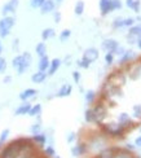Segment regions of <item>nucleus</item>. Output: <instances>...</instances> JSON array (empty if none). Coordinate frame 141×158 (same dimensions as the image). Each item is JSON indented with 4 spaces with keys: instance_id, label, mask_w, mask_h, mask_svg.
Returning <instances> with one entry per match:
<instances>
[{
    "instance_id": "nucleus-6",
    "label": "nucleus",
    "mask_w": 141,
    "mask_h": 158,
    "mask_svg": "<svg viewBox=\"0 0 141 158\" xmlns=\"http://www.w3.org/2000/svg\"><path fill=\"white\" fill-rule=\"evenodd\" d=\"M18 4H19V0H9L8 3L3 5L2 15L3 16H9L10 13H15L18 8Z\"/></svg>"
},
{
    "instance_id": "nucleus-8",
    "label": "nucleus",
    "mask_w": 141,
    "mask_h": 158,
    "mask_svg": "<svg viewBox=\"0 0 141 158\" xmlns=\"http://www.w3.org/2000/svg\"><path fill=\"white\" fill-rule=\"evenodd\" d=\"M55 8H56V3L53 0H45L43 5L40 6V13L42 15H48V13L55 12Z\"/></svg>"
},
{
    "instance_id": "nucleus-11",
    "label": "nucleus",
    "mask_w": 141,
    "mask_h": 158,
    "mask_svg": "<svg viewBox=\"0 0 141 158\" xmlns=\"http://www.w3.org/2000/svg\"><path fill=\"white\" fill-rule=\"evenodd\" d=\"M60 66H61V60H60V58H53L49 64L48 70H47L48 71V75H53L60 69Z\"/></svg>"
},
{
    "instance_id": "nucleus-37",
    "label": "nucleus",
    "mask_w": 141,
    "mask_h": 158,
    "mask_svg": "<svg viewBox=\"0 0 141 158\" xmlns=\"http://www.w3.org/2000/svg\"><path fill=\"white\" fill-rule=\"evenodd\" d=\"M45 154L48 156V157H55L56 156V152H55V149H53L52 147H48L45 149Z\"/></svg>"
},
{
    "instance_id": "nucleus-29",
    "label": "nucleus",
    "mask_w": 141,
    "mask_h": 158,
    "mask_svg": "<svg viewBox=\"0 0 141 158\" xmlns=\"http://www.w3.org/2000/svg\"><path fill=\"white\" fill-rule=\"evenodd\" d=\"M45 0H30V5L32 8H40Z\"/></svg>"
},
{
    "instance_id": "nucleus-43",
    "label": "nucleus",
    "mask_w": 141,
    "mask_h": 158,
    "mask_svg": "<svg viewBox=\"0 0 141 158\" xmlns=\"http://www.w3.org/2000/svg\"><path fill=\"white\" fill-rule=\"evenodd\" d=\"M74 139H75V134H70V136L68 137V141H69V143H71Z\"/></svg>"
},
{
    "instance_id": "nucleus-28",
    "label": "nucleus",
    "mask_w": 141,
    "mask_h": 158,
    "mask_svg": "<svg viewBox=\"0 0 141 158\" xmlns=\"http://www.w3.org/2000/svg\"><path fill=\"white\" fill-rule=\"evenodd\" d=\"M95 97H96V94L93 91H88L85 94V100H87V102H93V100H95Z\"/></svg>"
},
{
    "instance_id": "nucleus-47",
    "label": "nucleus",
    "mask_w": 141,
    "mask_h": 158,
    "mask_svg": "<svg viewBox=\"0 0 141 158\" xmlns=\"http://www.w3.org/2000/svg\"><path fill=\"white\" fill-rule=\"evenodd\" d=\"M58 2H62V0H58Z\"/></svg>"
},
{
    "instance_id": "nucleus-21",
    "label": "nucleus",
    "mask_w": 141,
    "mask_h": 158,
    "mask_svg": "<svg viewBox=\"0 0 141 158\" xmlns=\"http://www.w3.org/2000/svg\"><path fill=\"white\" fill-rule=\"evenodd\" d=\"M130 35L131 36H136L137 39L141 38V23L137 26H133V27L130 29Z\"/></svg>"
},
{
    "instance_id": "nucleus-9",
    "label": "nucleus",
    "mask_w": 141,
    "mask_h": 158,
    "mask_svg": "<svg viewBox=\"0 0 141 158\" xmlns=\"http://www.w3.org/2000/svg\"><path fill=\"white\" fill-rule=\"evenodd\" d=\"M118 43L115 40H113V39H107V40H105L102 43V49L105 52H107V53H114L115 52V49L118 48Z\"/></svg>"
},
{
    "instance_id": "nucleus-31",
    "label": "nucleus",
    "mask_w": 141,
    "mask_h": 158,
    "mask_svg": "<svg viewBox=\"0 0 141 158\" xmlns=\"http://www.w3.org/2000/svg\"><path fill=\"white\" fill-rule=\"evenodd\" d=\"M40 130H42V127H40V124H38V123L32 124L31 128H30V131H31V134H32V135L39 134V132H40Z\"/></svg>"
},
{
    "instance_id": "nucleus-42",
    "label": "nucleus",
    "mask_w": 141,
    "mask_h": 158,
    "mask_svg": "<svg viewBox=\"0 0 141 158\" xmlns=\"http://www.w3.org/2000/svg\"><path fill=\"white\" fill-rule=\"evenodd\" d=\"M135 145L141 147V135H140L139 137H136V140H135Z\"/></svg>"
},
{
    "instance_id": "nucleus-27",
    "label": "nucleus",
    "mask_w": 141,
    "mask_h": 158,
    "mask_svg": "<svg viewBox=\"0 0 141 158\" xmlns=\"http://www.w3.org/2000/svg\"><path fill=\"white\" fill-rule=\"evenodd\" d=\"M21 61H22V55H18V56H16V57L12 60V66L17 69V68L19 66V64H21Z\"/></svg>"
},
{
    "instance_id": "nucleus-14",
    "label": "nucleus",
    "mask_w": 141,
    "mask_h": 158,
    "mask_svg": "<svg viewBox=\"0 0 141 158\" xmlns=\"http://www.w3.org/2000/svg\"><path fill=\"white\" fill-rule=\"evenodd\" d=\"M45 78H47V73H45V71H40V70H39L38 73L32 74L31 81H32V83L40 84V83H43V82L45 81Z\"/></svg>"
},
{
    "instance_id": "nucleus-44",
    "label": "nucleus",
    "mask_w": 141,
    "mask_h": 158,
    "mask_svg": "<svg viewBox=\"0 0 141 158\" xmlns=\"http://www.w3.org/2000/svg\"><path fill=\"white\" fill-rule=\"evenodd\" d=\"M10 81H12V77H5V78H4V83H5V84H8Z\"/></svg>"
},
{
    "instance_id": "nucleus-34",
    "label": "nucleus",
    "mask_w": 141,
    "mask_h": 158,
    "mask_svg": "<svg viewBox=\"0 0 141 158\" xmlns=\"http://www.w3.org/2000/svg\"><path fill=\"white\" fill-rule=\"evenodd\" d=\"M85 121L92 123L93 122V113H92V109H88L85 111Z\"/></svg>"
},
{
    "instance_id": "nucleus-32",
    "label": "nucleus",
    "mask_w": 141,
    "mask_h": 158,
    "mask_svg": "<svg viewBox=\"0 0 141 158\" xmlns=\"http://www.w3.org/2000/svg\"><path fill=\"white\" fill-rule=\"evenodd\" d=\"M123 21H124L123 18H115V21L113 22V26H114V27H124Z\"/></svg>"
},
{
    "instance_id": "nucleus-26",
    "label": "nucleus",
    "mask_w": 141,
    "mask_h": 158,
    "mask_svg": "<svg viewBox=\"0 0 141 158\" xmlns=\"http://www.w3.org/2000/svg\"><path fill=\"white\" fill-rule=\"evenodd\" d=\"M70 35H71V31L69 29H66V30H64L61 32V34H60V40H61V42H66L70 38Z\"/></svg>"
},
{
    "instance_id": "nucleus-30",
    "label": "nucleus",
    "mask_w": 141,
    "mask_h": 158,
    "mask_svg": "<svg viewBox=\"0 0 141 158\" xmlns=\"http://www.w3.org/2000/svg\"><path fill=\"white\" fill-rule=\"evenodd\" d=\"M5 70H6V60L4 57L0 56V74L5 73Z\"/></svg>"
},
{
    "instance_id": "nucleus-45",
    "label": "nucleus",
    "mask_w": 141,
    "mask_h": 158,
    "mask_svg": "<svg viewBox=\"0 0 141 158\" xmlns=\"http://www.w3.org/2000/svg\"><path fill=\"white\" fill-rule=\"evenodd\" d=\"M137 45H139V48L141 49V38H139V39H137Z\"/></svg>"
},
{
    "instance_id": "nucleus-1",
    "label": "nucleus",
    "mask_w": 141,
    "mask_h": 158,
    "mask_svg": "<svg viewBox=\"0 0 141 158\" xmlns=\"http://www.w3.org/2000/svg\"><path fill=\"white\" fill-rule=\"evenodd\" d=\"M16 18L13 16H4L0 19V38H6L9 35L10 29L15 26Z\"/></svg>"
},
{
    "instance_id": "nucleus-5",
    "label": "nucleus",
    "mask_w": 141,
    "mask_h": 158,
    "mask_svg": "<svg viewBox=\"0 0 141 158\" xmlns=\"http://www.w3.org/2000/svg\"><path fill=\"white\" fill-rule=\"evenodd\" d=\"M31 61H32V57H31V55L29 53V52H25V53H22V61H21V64H19V66L17 68L18 75L23 74L25 71L30 68Z\"/></svg>"
},
{
    "instance_id": "nucleus-19",
    "label": "nucleus",
    "mask_w": 141,
    "mask_h": 158,
    "mask_svg": "<svg viewBox=\"0 0 141 158\" xmlns=\"http://www.w3.org/2000/svg\"><path fill=\"white\" fill-rule=\"evenodd\" d=\"M74 12H75L77 16H82L84 12V2L83 0H78L75 6H74Z\"/></svg>"
},
{
    "instance_id": "nucleus-23",
    "label": "nucleus",
    "mask_w": 141,
    "mask_h": 158,
    "mask_svg": "<svg viewBox=\"0 0 141 158\" xmlns=\"http://www.w3.org/2000/svg\"><path fill=\"white\" fill-rule=\"evenodd\" d=\"M53 36H55V30H53V29H45V30H43V32H42L43 40H48V39H51V38H53Z\"/></svg>"
},
{
    "instance_id": "nucleus-39",
    "label": "nucleus",
    "mask_w": 141,
    "mask_h": 158,
    "mask_svg": "<svg viewBox=\"0 0 141 158\" xmlns=\"http://www.w3.org/2000/svg\"><path fill=\"white\" fill-rule=\"evenodd\" d=\"M123 23H124V26H132L133 23H135V19L133 18H126L123 21Z\"/></svg>"
},
{
    "instance_id": "nucleus-38",
    "label": "nucleus",
    "mask_w": 141,
    "mask_h": 158,
    "mask_svg": "<svg viewBox=\"0 0 141 158\" xmlns=\"http://www.w3.org/2000/svg\"><path fill=\"white\" fill-rule=\"evenodd\" d=\"M113 60H114V57H113V53H106L105 55V61L106 64H113Z\"/></svg>"
},
{
    "instance_id": "nucleus-18",
    "label": "nucleus",
    "mask_w": 141,
    "mask_h": 158,
    "mask_svg": "<svg viewBox=\"0 0 141 158\" xmlns=\"http://www.w3.org/2000/svg\"><path fill=\"white\" fill-rule=\"evenodd\" d=\"M32 140H34L35 143H38L40 147H43L44 144H45V141H47V136L44 134H42V132H39V134L32 136Z\"/></svg>"
},
{
    "instance_id": "nucleus-7",
    "label": "nucleus",
    "mask_w": 141,
    "mask_h": 158,
    "mask_svg": "<svg viewBox=\"0 0 141 158\" xmlns=\"http://www.w3.org/2000/svg\"><path fill=\"white\" fill-rule=\"evenodd\" d=\"M82 58H83V60H85V61H88L89 64L95 62L97 58H98V51L96 48H88V49H85Z\"/></svg>"
},
{
    "instance_id": "nucleus-40",
    "label": "nucleus",
    "mask_w": 141,
    "mask_h": 158,
    "mask_svg": "<svg viewBox=\"0 0 141 158\" xmlns=\"http://www.w3.org/2000/svg\"><path fill=\"white\" fill-rule=\"evenodd\" d=\"M53 17H55V21L57 23L61 21V13H60V12H53Z\"/></svg>"
},
{
    "instance_id": "nucleus-33",
    "label": "nucleus",
    "mask_w": 141,
    "mask_h": 158,
    "mask_svg": "<svg viewBox=\"0 0 141 158\" xmlns=\"http://www.w3.org/2000/svg\"><path fill=\"white\" fill-rule=\"evenodd\" d=\"M100 158H114V153L113 150H105L100 154Z\"/></svg>"
},
{
    "instance_id": "nucleus-17",
    "label": "nucleus",
    "mask_w": 141,
    "mask_h": 158,
    "mask_svg": "<svg viewBox=\"0 0 141 158\" xmlns=\"http://www.w3.org/2000/svg\"><path fill=\"white\" fill-rule=\"evenodd\" d=\"M35 52L39 57H43L47 55V45L44 42H40L39 44H36V48H35Z\"/></svg>"
},
{
    "instance_id": "nucleus-25",
    "label": "nucleus",
    "mask_w": 141,
    "mask_h": 158,
    "mask_svg": "<svg viewBox=\"0 0 141 158\" xmlns=\"http://www.w3.org/2000/svg\"><path fill=\"white\" fill-rule=\"evenodd\" d=\"M8 136H9V130L8 128L3 130L2 134H0V148L4 145V143L6 141V139H8Z\"/></svg>"
},
{
    "instance_id": "nucleus-35",
    "label": "nucleus",
    "mask_w": 141,
    "mask_h": 158,
    "mask_svg": "<svg viewBox=\"0 0 141 158\" xmlns=\"http://www.w3.org/2000/svg\"><path fill=\"white\" fill-rule=\"evenodd\" d=\"M77 64H78V66H80V68H83V69H88V68H89V65H91V64H89L88 61H85V60H83V58H82V60H79V61H78Z\"/></svg>"
},
{
    "instance_id": "nucleus-4",
    "label": "nucleus",
    "mask_w": 141,
    "mask_h": 158,
    "mask_svg": "<svg viewBox=\"0 0 141 158\" xmlns=\"http://www.w3.org/2000/svg\"><path fill=\"white\" fill-rule=\"evenodd\" d=\"M92 113H93V122L101 123L106 118V108L102 104H97L96 106L92 109Z\"/></svg>"
},
{
    "instance_id": "nucleus-3",
    "label": "nucleus",
    "mask_w": 141,
    "mask_h": 158,
    "mask_svg": "<svg viewBox=\"0 0 141 158\" xmlns=\"http://www.w3.org/2000/svg\"><path fill=\"white\" fill-rule=\"evenodd\" d=\"M104 130L111 136H122L126 131V127L122 126L120 123H110V124H105Z\"/></svg>"
},
{
    "instance_id": "nucleus-22",
    "label": "nucleus",
    "mask_w": 141,
    "mask_h": 158,
    "mask_svg": "<svg viewBox=\"0 0 141 158\" xmlns=\"http://www.w3.org/2000/svg\"><path fill=\"white\" fill-rule=\"evenodd\" d=\"M40 111H42V106H40V104H36L34 106H31L30 110H29V115L30 117H36L40 114Z\"/></svg>"
},
{
    "instance_id": "nucleus-48",
    "label": "nucleus",
    "mask_w": 141,
    "mask_h": 158,
    "mask_svg": "<svg viewBox=\"0 0 141 158\" xmlns=\"http://www.w3.org/2000/svg\"><path fill=\"white\" fill-rule=\"evenodd\" d=\"M56 158H60V157H56Z\"/></svg>"
},
{
    "instance_id": "nucleus-10",
    "label": "nucleus",
    "mask_w": 141,
    "mask_h": 158,
    "mask_svg": "<svg viewBox=\"0 0 141 158\" xmlns=\"http://www.w3.org/2000/svg\"><path fill=\"white\" fill-rule=\"evenodd\" d=\"M100 9H101V15L102 16H106L107 13L113 12L111 0H100Z\"/></svg>"
},
{
    "instance_id": "nucleus-24",
    "label": "nucleus",
    "mask_w": 141,
    "mask_h": 158,
    "mask_svg": "<svg viewBox=\"0 0 141 158\" xmlns=\"http://www.w3.org/2000/svg\"><path fill=\"white\" fill-rule=\"evenodd\" d=\"M84 152H85V147H84V145H77V147H74V148L71 149L73 156H75V157L83 154Z\"/></svg>"
},
{
    "instance_id": "nucleus-36",
    "label": "nucleus",
    "mask_w": 141,
    "mask_h": 158,
    "mask_svg": "<svg viewBox=\"0 0 141 158\" xmlns=\"http://www.w3.org/2000/svg\"><path fill=\"white\" fill-rule=\"evenodd\" d=\"M111 8H113V10L122 8V3H120V0H111Z\"/></svg>"
},
{
    "instance_id": "nucleus-13",
    "label": "nucleus",
    "mask_w": 141,
    "mask_h": 158,
    "mask_svg": "<svg viewBox=\"0 0 141 158\" xmlns=\"http://www.w3.org/2000/svg\"><path fill=\"white\" fill-rule=\"evenodd\" d=\"M35 95H36V89H34V88H27V89H25V91H22L21 94H19V98H21L22 101H27L29 98L34 97Z\"/></svg>"
},
{
    "instance_id": "nucleus-16",
    "label": "nucleus",
    "mask_w": 141,
    "mask_h": 158,
    "mask_svg": "<svg viewBox=\"0 0 141 158\" xmlns=\"http://www.w3.org/2000/svg\"><path fill=\"white\" fill-rule=\"evenodd\" d=\"M30 108H31V104H29V102H23L22 105H19V106L16 109L15 114H16V115H25V114H29Z\"/></svg>"
},
{
    "instance_id": "nucleus-41",
    "label": "nucleus",
    "mask_w": 141,
    "mask_h": 158,
    "mask_svg": "<svg viewBox=\"0 0 141 158\" xmlns=\"http://www.w3.org/2000/svg\"><path fill=\"white\" fill-rule=\"evenodd\" d=\"M73 78H74V81H75V83H78L80 81V73H79V71H74Z\"/></svg>"
},
{
    "instance_id": "nucleus-46",
    "label": "nucleus",
    "mask_w": 141,
    "mask_h": 158,
    "mask_svg": "<svg viewBox=\"0 0 141 158\" xmlns=\"http://www.w3.org/2000/svg\"><path fill=\"white\" fill-rule=\"evenodd\" d=\"M2 52H3V44L0 42V56H2Z\"/></svg>"
},
{
    "instance_id": "nucleus-20",
    "label": "nucleus",
    "mask_w": 141,
    "mask_h": 158,
    "mask_svg": "<svg viewBox=\"0 0 141 158\" xmlns=\"http://www.w3.org/2000/svg\"><path fill=\"white\" fill-rule=\"evenodd\" d=\"M126 4L130 6V8H132L135 12H139V9H140V5H141V3H140V0H126Z\"/></svg>"
},
{
    "instance_id": "nucleus-12",
    "label": "nucleus",
    "mask_w": 141,
    "mask_h": 158,
    "mask_svg": "<svg viewBox=\"0 0 141 158\" xmlns=\"http://www.w3.org/2000/svg\"><path fill=\"white\" fill-rule=\"evenodd\" d=\"M71 91H73V87L70 84H68V83H65V84H62V87L58 89V92H57V97H66V96H69L70 94H71Z\"/></svg>"
},
{
    "instance_id": "nucleus-2",
    "label": "nucleus",
    "mask_w": 141,
    "mask_h": 158,
    "mask_svg": "<svg viewBox=\"0 0 141 158\" xmlns=\"http://www.w3.org/2000/svg\"><path fill=\"white\" fill-rule=\"evenodd\" d=\"M19 152H21V145L15 141L2 152V158H17V156H19Z\"/></svg>"
},
{
    "instance_id": "nucleus-15",
    "label": "nucleus",
    "mask_w": 141,
    "mask_h": 158,
    "mask_svg": "<svg viewBox=\"0 0 141 158\" xmlns=\"http://www.w3.org/2000/svg\"><path fill=\"white\" fill-rule=\"evenodd\" d=\"M49 64H51L49 58H48V56L45 55L43 57H40L39 64H38V68H39L40 71H47V70H48V68H49Z\"/></svg>"
}]
</instances>
